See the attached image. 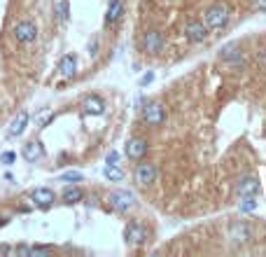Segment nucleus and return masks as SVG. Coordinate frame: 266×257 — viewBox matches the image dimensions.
Listing matches in <instances>:
<instances>
[{
	"instance_id": "f257e3e1",
	"label": "nucleus",
	"mask_w": 266,
	"mask_h": 257,
	"mask_svg": "<svg viewBox=\"0 0 266 257\" xmlns=\"http://www.w3.org/2000/svg\"><path fill=\"white\" fill-rule=\"evenodd\" d=\"M40 35V28L33 19H19L14 26H12V38L17 40L19 44H33Z\"/></svg>"
},
{
	"instance_id": "f03ea898",
	"label": "nucleus",
	"mask_w": 266,
	"mask_h": 257,
	"mask_svg": "<svg viewBox=\"0 0 266 257\" xmlns=\"http://www.w3.org/2000/svg\"><path fill=\"white\" fill-rule=\"evenodd\" d=\"M227 21H229V7L224 3H215L203 12V24L208 26V31L227 26Z\"/></svg>"
},
{
	"instance_id": "7ed1b4c3",
	"label": "nucleus",
	"mask_w": 266,
	"mask_h": 257,
	"mask_svg": "<svg viewBox=\"0 0 266 257\" xmlns=\"http://www.w3.org/2000/svg\"><path fill=\"white\" fill-rule=\"evenodd\" d=\"M108 201H110V206L115 208V211H119V213H126L128 208L136 206V197H133V192H128V190L112 192L110 197H108Z\"/></svg>"
},
{
	"instance_id": "20e7f679",
	"label": "nucleus",
	"mask_w": 266,
	"mask_h": 257,
	"mask_svg": "<svg viewBox=\"0 0 266 257\" xmlns=\"http://www.w3.org/2000/svg\"><path fill=\"white\" fill-rule=\"evenodd\" d=\"M252 239V224L248 222H233L229 227V241H231L233 246H243L248 241Z\"/></svg>"
},
{
	"instance_id": "39448f33",
	"label": "nucleus",
	"mask_w": 266,
	"mask_h": 257,
	"mask_svg": "<svg viewBox=\"0 0 266 257\" xmlns=\"http://www.w3.org/2000/svg\"><path fill=\"white\" fill-rule=\"evenodd\" d=\"M156 166L154 164H150V161H143V164H138L136 166V173H133V178H136V182L138 185H143V187H147V185H152V182L156 180Z\"/></svg>"
},
{
	"instance_id": "423d86ee",
	"label": "nucleus",
	"mask_w": 266,
	"mask_h": 257,
	"mask_svg": "<svg viewBox=\"0 0 266 257\" xmlns=\"http://www.w3.org/2000/svg\"><path fill=\"white\" fill-rule=\"evenodd\" d=\"M31 201H33V206H38V208H49L51 203L56 201V194H54V190H49V187H35V190L31 192Z\"/></svg>"
},
{
	"instance_id": "0eeeda50",
	"label": "nucleus",
	"mask_w": 266,
	"mask_h": 257,
	"mask_svg": "<svg viewBox=\"0 0 266 257\" xmlns=\"http://www.w3.org/2000/svg\"><path fill=\"white\" fill-rule=\"evenodd\" d=\"M124 239H126V243H131V246H140V243H145V239H147V231H145L143 224L128 222L126 229H124Z\"/></svg>"
},
{
	"instance_id": "6e6552de",
	"label": "nucleus",
	"mask_w": 266,
	"mask_h": 257,
	"mask_svg": "<svg viewBox=\"0 0 266 257\" xmlns=\"http://www.w3.org/2000/svg\"><path fill=\"white\" fill-rule=\"evenodd\" d=\"M184 38H187L189 42H203V40L208 38V26H205L203 21H189L187 26H184Z\"/></svg>"
},
{
	"instance_id": "1a4fd4ad",
	"label": "nucleus",
	"mask_w": 266,
	"mask_h": 257,
	"mask_svg": "<svg viewBox=\"0 0 266 257\" xmlns=\"http://www.w3.org/2000/svg\"><path fill=\"white\" fill-rule=\"evenodd\" d=\"M161 47H164V35H161L159 31H145L143 50L147 52V54H156V52H161Z\"/></svg>"
},
{
	"instance_id": "9d476101",
	"label": "nucleus",
	"mask_w": 266,
	"mask_h": 257,
	"mask_svg": "<svg viewBox=\"0 0 266 257\" xmlns=\"http://www.w3.org/2000/svg\"><path fill=\"white\" fill-rule=\"evenodd\" d=\"M164 120H166V110H164L161 103H150L145 108V122L150 126H161Z\"/></svg>"
},
{
	"instance_id": "9b49d317",
	"label": "nucleus",
	"mask_w": 266,
	"mask_h": 257,
	"mask_svg": "<svg viewBox=\"0 0 266 257\" xmlns=\"http://www.w3.org/2000/svg\"><path fill=\"white\" fill-rule=\"evenodd\" d=\"M21 157L26 159L28 164H35V161H40V159L44 157V148L40 141H28L26 145H23L21 150Z\"/></svg>"
},
{
	"instance_id": "f8f14e48",
	"label": "nucleus",
	"mask_w": 266,
	"mask_h": 257,
	"mask_svg": "<svg viewBox=\"0 0 266 257\" xmlns=\"http://www.w3.org/2000/svg\"><path fill=\"white\" fill-rule=\"evenodd\" d=\"M145 154H147V143H145L143 138H131V141L126 143V157L131 159V161H140Z\"/></svg>"
},
{
	"instance_id": "ddd939ff",
	"label": "nucleus",
	"mask_w": 266,
	"mask_h": 257,
	"mask_svg": "<svg viewBox=\"0 0 266 257\" xmlns=\"http://www.w3.org/2000/svg\"><path fill=\"white\" fill-rule=\"evenodd\" d=\"M257 192H259V182H257V178H252V175H245V178H241V180L236 182V194H238V197H255Z\"/></svg>"
},
{
	"instance_id": "4468645a",
	"label": "nucleus",
	"mask_w": 266,
	"mask_h": 257,
	"mask_svg": "<svg viewBox=\"0 0 266 257\" xmlns=\"http://www.w3.org/2000/svg\"><path fill=\"white\" fill-rule=\"evenodd\" d=\"M82 108H84V112H87V115L98 117V115H103V112H105V101L100 99V96H87V99H84V103H82Z\"/></svg>"
},
{
	"instance_id": "2eb2a0df",
	"label": "nucleus",
	"mask_w": 266,
	"mask_h": 257,
	"mask_svg": "<svg viewBox=\"0 0 266 257\" xmlns=\"http://www.w3.org/2000/svg\"><path fill=\"white\" fill-rule=\"evenodd\" d=\"M28 120H31V115H28L26 110H21V112H17V117L10 122V136L12 138H17V136H21L23 131H26V126H28Z\"/></svg>"
},
{
	"instance_id": "dca6fc26",
	"label": "nucleus",
	"mask_w": 266,
	"mask_h": 257,
	"mask_svg": "<svg viewBox=\"0 0 266 257\" xmlns=\"http://www.w3.org/2000/svg\"><path fill=\"white\" fill-rule=\"evenodd\" d=\"M59 73L63 77H75L77 75V56L75 54H66L59 61Z\"/></svg>"
},
{
	"instance_id": "f3484780",
	"label": "nucleus",
	"mask_w": 266,
	"mask_h": 257,
	"mask_svg": "<svg viewBox=\"0 0 266 257\" xmlns=\"http://www.w3.org/2000/svg\"><path fill=\"white\" fill-rule=\"evenodd\" d=\"M222 61H227V63H233V66H238L241 63V50H238V44H224L220 52Z\"/></svg>"
},
{
	"instance_id": "a211bd4d",
	"label": "nucleus",
	"mask_w": 266,
	"mask_h": 257,
	"mask_svg": "<svg viewBox=\"0 0 266 257\" xmlns=\"http://www.w3.org/2000/svg\"><path fill=\"white\" fill-rule=\"evenodd\" d=\"M61 199H63V203L72 206V203H79V201H82V199H84V192L79 190L77 185H70V187H66V190H63Z\"/></svg>"
},
{
	"instance_id": "6ab92c4d",
	"label": "nucleus",
	"mask_w": 266,
	"mask_h": 257,
	"mask_svg": "<svg viewBox=\"0 0 266 257\" xmlns=\"http://www.w3.org/2000/svg\"><path fill=\"white\" fill-rule=\"evenodd\" d=\"M122 14H124V3L122 0H110V7H108V14H105V24L119 21Z\"/></svg>"
},
{
	"instance_id": "aec40b11",
	"label": "nucleus",
	"mask_w": 266,
	"mask_h": 257,
	"mask_svg": "<svg viewBox=\"0 0 266 257\" xmlns=\"http://www.w3.org/2000/svg\"><path fill=\"white\" fill-rule=\"evenodd\" d=\"M103 175H105L108 180H112V182H122V180H124V171L119 169L117 164H105V169H103Z\"/></svg>"
},
{
	"instance_id": "412c9836",
	"label": "nucleus",
	"mask_w": 266,
	"mask_h": 257,
	"mask_svg": "<svg viewBox=\"0 0 266 257\" xmlns=\"http://www.w3.org/2000/svg\"><path fill=\"white\" fill-rule=\"evenodd\" d=\"M54 14H56V19H61V21H66V19L70 17V5H68V0H56Z\"/></svg>"
},
{
	"instance_id": "4be33fe9",
	"label": "nucleus",
	"mask_w": 266,
	"mask_h": 257,
	"mask_svg": "<svg viewBox=\"0 0 266 257\" xmlns=\"http://www.w3.org/2000/svg\"><path fill=\"white\" fill-rule=\"evenodd\" d=\"M59 180H63V182H82L84 175L79 173V171H66V173H61Z\"/></svg>"
},
{
	"instance_id": "5701e85b",
	"label": "nucleus",
	"mask_w": 266,
	"mask_h": 257,
	"mask_svg": "<svg viewBox=\"0 0 266 257\" xmlns=\"http://www.w3.org/2000/svg\"><path fill=\"white\" fill-rule=\"evenodd\" d=\"M257 208L255 197H243V203H241V213H252Z\"/></svg>"
},
{
	"instance_id": "b1692460",
	"label": "nucleus",
	"mask_w": 266,
	"mask_h": 257,
	"mask_svg": "<svg viewBox=\"0 0 266 257\" xmlns=\"http://www.w3.org/2000/svg\"><path fill=\"white\" fill-rule=\"evenodd\" d=\"M40 255H51V248H47V246H33L31 248V257H40Z\"/></svg>"
},
{
	"instance_id": "393cba45",
	"label": "nucleus",
	"mask_w": 266,
	"mask_h": 257,
	"mask_svg": "<svg viewBox=\"0 0 266 257\" xmlns=\"http://www.w3.org/2000/svg\"><path fill=\"white\" fill-rule=\"evenodd\" d=\"M0 161L7 164V166H12L14 161H17V154H14V152H3V154H0Z\"/></svg>"
},
{
	"instance_id": "a878e982",
	"label": "nucleus",
	"mask_w": 266,
	"mask_h": 257,
	"mask_svg": "<svg viewBox=\"0 0 266 257\" xmlns=\"http://www.w3.org/2000/svg\"><path fill=\"white\" fill-rule=\"evenodd\" d=\"M119 161V152H110L108 154V164H117Z\"/></svg>"
},
{
	"instance_id": "bb28decb",
	"label": "nucleus",
	"mask_w": 266,
	"mask_h": 257,
	"mask_svg": "<svg viewBox=\"0 0 266 257\" xmlns=\"http://www.w3.org/2000/svg\"><path fill=\"white\" fill-rule=\"evenodd\" d=\"M96 50H98V40H91V44H89V54H96Z\"/></svg>"
},
{
	"instance_id": "cd10ccee",
	"label": "nucleus",
	"mask_w": 266,
	"mask_h": 257,
	"mask_svg": "<svg viewBox=\"0 0 266 257\" xmlns=\"http://www.w3.org/2000/svg\"><path fill=\"white\" fill-rule=\"evenodd\" d=\"M259 68L261 71H266V52H261L259 54Z\"/></svg>"
},
{
	"instance_id": "c85d7f7f",
	"label": "nucleus",
	"mask_w": 266,
	"mask_h": 257,
	"mask_svg": "<svg viewBox=\"0 0 266 257\" xmlns=\"http://www.w3.org/2000/svg\"><path fill=\"white\" fill-rule=\"evenodd\" d=\"M257 10H266V0H252Z\"/></svg>"
},
{
	"instance_id": "c756f323",
	"label": "nucleus",
	"mask_w": 266,
	"mask_h": 257,
	"mask_svg": "<svg viewBox=\"0 0 266 257\" xmlns=\"http://www.w3.org/2000/svg\"><path fill=\"white\" fill-rule=\"evenodd\" d=\"M150 80H152V73H147V75L143 77V82H140V84H147V82H150Z\"/></svg>"
},
{
	"instance_id": "7c9ffc66",
	"label": "nucleus",
	"mask_w": 266,
	"mask_h": 257,
	"mask_svg": "<svg viewBox=\"0 0 266 257\" xmlns=\"http://www.w3.org/2000/svg\"><path fill=\"white\" fill-rule=\"evenodd\" d=\"M3 224H7V218H3V215H0V227H3Z\"/></svg>"
}]
</instances>
